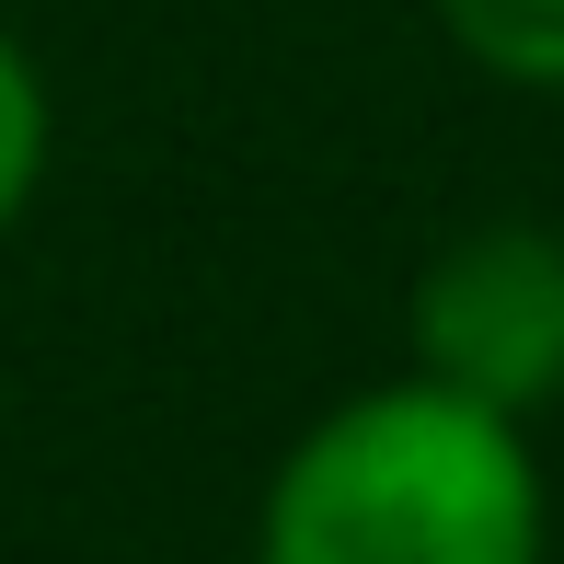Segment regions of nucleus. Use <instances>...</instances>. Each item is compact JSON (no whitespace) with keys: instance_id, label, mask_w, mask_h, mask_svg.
<instances>
[{"instance_id":"2","label":"nucleus","mask_w":564,"mask_h":564,"mask_svg":"<svg viewBox=\"0 0 564 564\" xmlns=\"http://www.w3.org/2000/svg\"><path fill=\"white\" fill-rule=\"evenodd\" d=\"M415 357L496 415H542L564 392V242L530 219L460 230L415 276Z\"/></svg>"},{"instance_id":"3","label":"nucleus","mask_w":564,"mask_h":564,"mask_svg":"<svg viewBox=\"0 0 564 564\" xmlns=\"http://www.w3.org/2000/svg\"><path fill=\"white\" fill-rule=\"evenodd\" d=\"M438 23L460 35V58L496 82L564 93V0H438Z\"/></svg>"},{"instance_id":"4","label":"nucleus","mask_w":564,"mask_h":564,"mask_svg":"<svg viewBox=\"0 0 564 564\" xmlns=\"http://www.w3.org/2000/svg\"><path fill=\"white\" fill-rule=\"evenodd\" d=\"M35 173H46V93H35V69H23V46L0 35V230L23 219Z\"/></svg>"},{"instance_id":"1","label":"nucleus","mask_w":564,"mask_h":564,"mask_svg":"<svg viewBox=\"0 0 564 564\" xmlns=\"http://www.w3.org/2000/svg\"><path fill=\"white\" fill-rule=\"evenodd\" d=\"M265 564H542V473L519 415L392 380L289 449L265 496Z\"/></svg>"}]
</instances>
